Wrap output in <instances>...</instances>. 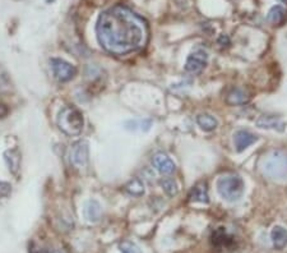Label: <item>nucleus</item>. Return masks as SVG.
Listing matches in <instances>:
<instances>
[{"label":"nucleus","instance_id":"f8f14e48","mask_svg":"<svg viewBox=\"0 0 287 253\" xmlns=\"http://www.w3.org/2000/svg\"><path fill=\"white\" fill-rule=\"evenodd\" d=\"M249 100H250V96L241 88H233L226 96V103L229 105H244Z\"/></svg>","mask_w":287,"mask_h":253},{"label":"nucleus","instance_id":"4468645a","mask_svg":"<svg viewBox=\"0 0 287 253\" xmlns=\"http://www.w3.org/2000/svg\"><path fill=\"white\" fill-rule=\"evenodd\" d=\"M271 239L276 249H283L287 245V230L282 227H274L271 232Z\"/></svg>","mask_w":287,"mask_h":253},{"label":"nucleus","instance_id":"7ed1b4c3","mask_svg":"<svg viewBox=\"0 0 287 253\" xmlns=\"http://www.w3.org/2000/svg\"><path fill=\"white\" fill-rule=\"evenodd\" d=\"M217 192L227 202H235L244 195L243 179L239 175H225L217 180Z\"/></svg>","mask_w":287,"mask_h":253},{"label":"nucleus","instance_id":"f03ea898","mask_svg":"<svg viewBox=\"0 0 287 253\" xmlns=\"http://www.w3.org/2000/svg\"><path fill=\"white\" fill-rule=\"evenodd\" d=\"M57 125L66 135L77 136L83 130V115L74 106H66L57 115Z\"/></svg>","mask_w":287,"mask_h":253},{"label":"nucleus","instance_id":"4be33fe9","mask_svg":"<svg viewBox=\"0 0 287 253\" xmlns=\"http://www.w3.org/2000/svg\"><path fill=\"white\" fill-rule=\"evenodd\" d=\"M12 185L9 183L0 182V198H6L11 195Z\"/></svg>","mask_w":287,"mask_h":253},{"label":"nucleus","instance_id":"f3484780","mask_svg":"<svg viewBox=\"0 0 287 253\" xmlns=\"http://www.w3.org/2000/svg\"><path fill=\"white\" fill-rule=\"evenodd\" d=\"M197 123L201 126L202 130L206 131V132H211V131L216 130L217 125H218V121L216 118H213L209 114H201L197 118Z\"/></svg>","mask_w":287,"mask_h":253},{"label":"nucleus","instance_id":"a211bd4d","mask_svg":"<svg viewBox=\"0 0 287 253\" xmlns=\"http://www.w3.org/2000/svg\"><path fill=\"white\" fill-rule=\"evenodd\" d=\"M213 244L214 245H218V247H224V245H229L230 243L233 242V238L227 235L226 230L224 228H219L218 230L213 233Z\"/></svg>","mask_w":287,"mask_h":253},{"label":"nucleus","instance_id":"5701e85b","mask_svg":"<svg viewBox=\"0 0 287 253\" xmlns=\"http://www.w3.org/2000/svg\"><path fill=\"white\" fill-rule=\"evenodd\" d=\"M218 44L221 46H227L230 44V40H229V37L227 36H225V35H222L221 37L218 39Z\"/></svg>","mask_w":287,"mask_h":253},{"label":"nucleus","instance_id":"412c9836","mask_svg":"<svg viewBox=\"0 0 287 253\" xmlns=\"http://www.w3.org/2000/svg\"><path fill=\"white\" fill-rule=\"evenodd\" d=\"M120 249L123 253H142L141 249L134 243L129 242V240H125V242L121 243Z\"/></svg>","mask_w":287,"mask_h":253},{"label":"nucleus","instance_id":"1a4fd4ad","mask_svg":"<svg viewBox=\"0 0 287 253\" xmlns=\"http://www.w3.org/2000/svg\"><path fill=\"white\" fill-rule=\"evenodd\" d=\"M257 140H258V137L253 133L248 132V131H238L234 135V143H235V148L238 152H243L249 146L256 143Z\"/></svg>","mask_w":287,"mask_h":253},{"label":"nucleus","instance_id":"6ab92c4d","mask_svg":"<svg viewBox=\"0 0 287 253\" xmlns=\"http://www.w3.org/2000/svg\"><path fill=\"white\" fill-rule=\"evenodd\" d=\"M125 191L133 196H142L144 193V184L139 179H132L128 184L125 185Z\"/></svg>","mask_w":287,"mask_h":253},{"label":"nucleus","instance_id":"2eb2a0df","mask_svg":"<svg viewBox=\"0 0 287 253\" xmlns=\"http://www.w3.org/2000/svg\"><path fill=\"white\" fill-rule=\"evenodd\" d=\"M257 125L259 128H267V130H277V131H283V123L278 119H276L274 116H261L257 120Z\"/></svg>","mask_w":287,"mask_h":253},{"label":"nucleus","instance_id":"a878e982","mask_svg":"<svg viewBox=\"0 0 287 253\" xmlns=\"http://www.w3.org/2000/svg\"><path fill=\"white\" fill-rule=\"evenodd\" d=\"M279 2H282V3H284V4H287V0H279Z\"/></svg>","mask_w":287,"mask_h":253},{"label":"nucleus","instance_id":"20e7f679","mask_svg":"<svg viewBox=\"0 0 287 253\" xmlns=\"http://www.w3.org/2000/svg\"><path fill=\"white\" fill-rule=\"evenodd\" d=\"M262 170L272 179L287 177V156L281 151H272L262 160Z\"/></svg>","mask_w":287,"mask_h":253},{"label":"nucleus","instance_id":"423d86ee","mask_svg":"<svg viewBox=\"0 0 287 253\" xmlns=\"http://www.w3.org/2000/svg\"><path fill=\"white\" fill-rule=\"evenodd\" d=\"M207 60H208V55L206 51L203 49H197L186 59L185 71L192 74L201 73L204 67L207 66Z\"/></svg>","mask_w":287,"mask_h":253},{"label":"nucleus","instance_id":"ddd939ff","mask_svg":"<svg viewBox=\"0 0 287 253\" xmlns=\"http://www.w3.org/2000/svg\"><path fill=\"white\" fill-rule=\"evenodd\" d=\"M84 216L89 223H97L101 219V205L96 200H91L84 206Z\"/></svg>","mask_w":287,"mask_h":253},{"label":"nucleus","instance_id":"39448f33","mask_svg":"<svg viewBox=\"0 0 287 253\" xmlns=\"http://www.w3.org/2000/svg\"><path fill=\"white\" fill-rule=\"evenodd\" d=\"M51 68L52 72H54V76L56 77L57 81L60 82L71 81L77 73V69L72 64H69L68 61L63 60V59H52Z\"/></svg>","mask_w":287,"mask_h":253},{"label":"nucleus","instance_id":"6e6552de","mask_svg":"<svg viewBox=\"0 0 287 253\" xmlns=\"http://www.w3.org/2000/svg\"><path fill=\"white\" fill-rule=\"evenodd\" d=\"M152 164H153V166L156 168L157 172L165 175L172 174L176 169L175 163H174L169 156L165 155V153L162 152L156 153V155L152 157Z\"/></svg>","mask_w":287,"mask_h":253},{"label":"nucleus","instance_id":"aec40b11","mask_svg":"<svg viewBox=\"0 0 287 253\" xmlns=\"http://www.w3.org/2000/svg\"><path fill=\"white\" fill-rule=\"evenodd\" d=\"M161 187H162V189L165 191V193H166L167 196H170V197H174V196L178 195V192H179L178 184H176L175 180H172V179L162 180Z\"/></svg>","mask_w":287,"mask_h":253},{"label":"nucleus","instance_id":"9d476101","mask_svg":"<svg viewBox=\"0 0 287 253\" xmlns=\"http://www.w3.org/2000/svg\"><path fill=\"white\" fill-rule=\"evenodd\" d=\"M4 160H6L9 172L14 175L18 174L19 169H21V153H19L18 148H12V150L6 151Z\"/></svg>","mask_w":287,"mask_h":253},{"label":"nucleus","instance_id":"f257e3e1","mask_svg":"<svg viewBox=\"0 0 287 253\" xmlns=\"http://www.w3.org/2000/svg\"><path fill=\"white\" fill-rule=\"evenodd\" d=\"M100 45L115 55H125L144 46L147 27L131 9L116 6L102 12L96 24Z\"/></svg>","mask_w":287,"mask_h":253},{"label":"nucleus","instance_id":"0eeeda50","mask_svg":"<svg viewBox=\"0 0 287 253\" xmlns=\"http://www.w3.org/2000/svg\"><path fill=\"white\" fill-rule=\"evenodd\" d=\"M89 157V148L88 143L86 141H78L73 145L71 150V160L78 168L86 165L88 163Z\"/></svg>","mask_w":287,"mask_h":253},{"label":"nucleus","instance_id":"393cba45","mask_svg":"<svg viewBox=\"0 0 287 253\" xmlns=\"http://www.w3.org/2000/svg\"><path fill=\"white\" fill-rule=\"evenodd\" d=\"M49 253H64L63 250H60V249H54V250H50Z\"/></svg>","mask_w":287,"mask_h":253},{"label":"nucleus","instance_id":"9b49d317","mask_svg":"<svg viewBox=\"0 0 287 253\" xmlns=\"http://www.w3.org/2000/svg\"><path fill=\"white\" fill-rule=\"evenodd\" d=\"M189 198L193 202H201V203H208L209 202V196H208V188H207L206 182H201L198 184H196L193 187V189L190 191Z\"/></svg>","mask_w":287,"mask_h":253},{"label":"nucleus","instance_id":"b1692460","mask_svg":"<svg viewBox=\"0 0 287 253\" xmlns=\"http://www.w3.org/2000/svg\"><path fill=\"white\" fill-rule=\"evenodd\" d=\"M7 114H8V108L3 104H0V118H4Z\"/></svg>","mask_w":287,"mask_h":253},{"label":"nucleus","instance_id":"dca6fc26","mask_svg":"<svg viewBox=\"0 0 287 253\" xmlns=\"http://www.w3.org/2000/svg\"><path fill=\"white\" fill-rule=\"evenodd\" d=\"M286 17H287V12L284 11L282 7L277 6L273 7V8L269 11L268 16H267V21H268L269 23L274 24V26H279V24H282L284 21H286Z\"/></svg>","mask_w":287,"mask_h":253}]
</instances>
